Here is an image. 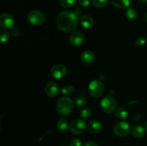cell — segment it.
I'll use <instances>...</instances> for the list:
<instances>
[{
  "instance_id": "cell-1",
  "label": "cell",
  "mask_w": 147,
  "mask_h": 146,
  "mask_svg": "<svg viewBox=\"0 0 147 146\" xmlns=\"http://www.w3.org/2000/svg\"><path fill=\"white\" fill-rule=\"evenodd\" d=\"M56 22L57 27L61 31L69 32L76 28L78 24V19L75 11H64L57 16Z\"/></svg>"
},
{
  "instance_id": "cell-2",
  "label": "cell",
  "mask_w": 147,
  "mask_h": 146,
  "mask_svg": "<svg viewBox=\"0 0 147 146\" xmlns=\"http://www.w3.org/2000/svg\"><path fill=\"white\" fill-rule=\"evenodd\" d=\"M74 108V103L69 97H62L57 103V113L63 116L70 115Z\"/></svg>"
},
{
  "instance_id": "cell-3",
  "label": "cell",
  "mask_w": 147,
  "mask_h": 146,
  "mask_svg": "<svg viewBox=\"0 0 147 146\" xmlns=\"http://www.w3.org/2000/svg\"><path fill=\"white\" fill-rule=\"evenodd\" d=\"M101 108L104 113L111 114L115 111L116 107V102L112 96H106L101 101Z\"/></svg>"
},
{
  "instance_id": "cell-4",
  "label": "cell",
  "mask_w": 147,
  "mask_h": 146,
  "mask_svg": "<svg viewBox=\"0 0 147 146\" xmlns=\"http://www.w3.org/2000/svg\"><path fill=\"white\" fill-rule=\"evenodd\" d=\"M27 19L33 25L39 26L45 22V17L42 11L38 10H32L28 14Z\"/></svg>"
},
{
  "instance_id": "cell-5",
  "label": "cell",
  "mask_w": 147,
  "mask_h": 146,
  "mask_svg": "<svg viewBox=\"0 0 147 146\" xmlns=\"http://www.w3.org/2000/svg\"><path fill=\"white\" fill-rule=\"evenodd\" d=\"M90 94L94 97H98L104 92V85L100 80H93L90 83L88 87Z\"/></svg>"
},
{
  "instance_id": "cell-6",
  "label": "cell",
  "mask_w": 147,
  "mask_h": 146,
  "mask_svg": "<svg viewBox=\"0 0 147 146\" xmlns=\"http://www.w3.org/2000/svg\"><path fill=\"white\" fill-rule=\"evenodd\" d=\"M130 131V125L126 122H120V123H117L113 128L114 134L119 137H126V135H129Z\"/></svg>"
},
{
  "instance_id": "cell-7",
  "label": "cell",
  "mask_w": 147,
  "mask_h": 146,
  "mask_svg": "<svg viewBox=\"0 0 147 146\" xmlns=\"http://www.w3.org/2000/svg\"><path fill=\"white\" fill-rule=\"evenodd\" d=\"M70 131L75 135L83 134L86 130V122L81 119H77L72 122L70 126Z\"/></svg>"
},
{
  "instance_id": "cell-8",
  "label": "cell",
  "mask_w": 147,
  "mask_h": 146,
  "mask_svg": "<svg viewBox=\"0 0 147 146\" xmlns=\"http://www.w3.org/2000/svg\"><path fill=\"white\" fill-rule=\"evenodd\" d=\"M14 24V18L9 13H2L0 15V27L4 29H8L12 27Z\"/></svg>"
},
{
  "instance_id": "cell-9",
  "label": "cell",
  "mask_w": 147,
  "mask_h": 146,
  "mask_svg": "<svg viewBox=\"0 0 147 146\" xmlns=\"http://www.w3.org/2000/svg\"><path fill=\"white\" fill-rule=\"evenodd\" d=\"M51 75L56 79H61L67 74V68L63 64H55L50 70Z\"/></svg>"
},
{
  "instance_id": "cell-10",
  "label": "cell",
  "mask_w": 147,
  "mask_h": 146,
  "mask_svg": "<svg viewBox=\"0 0 147 146\" xmlns=\"http://www.w3.org/2000/svg\"><path fill=\"white\" fill-rule=\"evenodd\" d=\"M85 40V35L81 31H75L70 35L69 41L73 46H79L83 44Z\"/></svg>"
},
{
  "instance_id": "cell-11",
  "label": "cell",
  "mask_w": 147,
  "mask_h": 146,
  "mask_svg": "<svg viewBox=\"0 0 147 146\" xmlns=\"http://www.w3.org/2000/svg\"><path fill=\"white\" fill-rule=\"evenodd\" d=\"M46 94L50 97H55L58 93V86L55 82H49L45 87Z\"/></svg>"
},
{
  "instance_id": "cell-12",
  "label": "cell",
  "mask_w": 147,
  "mask_h": 146,
  "mask_svg": "<svg viewBox=\"0 0 147 146\" xmlns=\"http://www.w3.org/2000/svg\"><path fill=\"white\" fill-rule=\"evenodd\" d=\"M82 62L86 64H90L96 60V55L94 53L90 50H87L83 52L80 57Z\"/></svg>"
},
{
  "instance_id": "cell-13",
  "label": "cell",
  "mask_w": 147,
  "mask_h": 146,
  "mask_svg": "<svg viewBox=\"0 0 147 146\" xmlns=\"http://www.w3.org/2000/svg\"><path fill=\"white\" fill-rule=\"evenodd\" d=\"M88 129L89 132L92 134L96 135L100 132L102 129L101 124L100 122L97 121V120H90L88 124Z\"/></svg>"
},
{
  "instance_id": "cell-14",
  "label": "cell",
  "mask_w": 147,
  "mask_h": 146,
  "mask_svg": "<svg viewBox=\"0 0 147 146\" xmlns=\"http://www.w3.org/2000/svg\"><path fill=\"white\" fill-rule=\"evenodd\" d=\"M80 24L83 28L89 29L93 26V19L89 15H83L80 17Z\"/></svg>"
},
{
  "instance_id": "cell-15",
  "label": "cell",
  "mask_w": 147,
  "mask_h": 146,
  "mask_svg": "<svg viewBox=\"0 0 147 146\" xmlns=\"http://www.w3.org/2000/svg\"><path fill=\"white\" fill-rule=\"evenodd\" d=\"M112 4L116 8L126 9L130 6V0H111Z\"/></svg>"
},
{
  "instance_id": "cell-16",
  "label": "cell",
  "mask_w": 147,
  "mask_h": 146,
  "mask_svg": "<svg viewBox=\"0 0 147 146\" xmlns=\"http://www.w3.org/2000/svg\"><path fill=\"white\" fill-rule=\"evenodd\" d=\"M144 129L140 125H136L132 128L131 133L135 137H142L144 135Z\"/></svg>"
},
{
  "instance_id": "cell-17",
  "label": "cell",
  "mask_w": 147,
  "mask_h": 146,
  "mask_svg": "<svg viewBox=\"0 0 147 146\" xmlns=\"http://www.w3.org/2000/svg\"><path fill=\"white\" fill-rule=\"evenodd\" d=\"M57 127L60 131H66L69 127V123L66 119L60 118L57 121Z\"/></svg>"
},
{
  "instance_id": "cell-18",
  "label": "cell",
  "mask_w": 147,
  "mask_h": 146,
  "mask_svg": "<svg viewBox=\"0 0 147 146\" xmlns=\"http://www.w3.org/2000/svg\"><path fill=\"white\" fill-rule=\"evenodd\" d=\"M125 14H126V17L131 21H134L137 18V11L134 8H128Z\"/></svg>"
},
{
  "instance_id": "cell-19",
  "label": "cell",
  "mask_w": 147,
  "mask_h": 146,
  "mask_svg": "<svg viewBox=\"0 0 147 146\" xmlns=\"http://www.w3.org/2000/svg\"><path fill=\"white\" fill-rule=\"evenodd\" d=\"M87 103V98L84 94H79L76 98V104L77 107H83Z\"/></svg>"
},
{
  "instance_id": "cell-20",
  "label": "cell",
  "mask_w": 147,
  "mask_h": 146,
  "mask_svg": "<svg viewBox=\"0 0 147 146\" xmlns=\"http://www.w3.org/2000/svg\"><path fill=\"white\" fill-rule=\"evenodd\" d=\"M116 117L121 120H125L128 117V112L123 107H119L116 110Z\"/></svg>"
},
{
  "instance_id": "cell-21",
  "label": "cell",
  "mask_w": 147,
  "mask_h": 146,
  "mask_svg": "<svg viewBox=\"0 0 147 146\" xmlns=\"http://www.w3.org/2000/svg\"><path fill=\"white\" fill-rule=\"evenodd\" d=\"M111 0H92L93 5L97 8H104L107 7Z\"/></svg>"
},
{
  "instance_id": "cell-22",
  "label": "cell",
  "mask_w": 147,
  "mask_h": 146,
  "mask_svg": "<svg viewBox=\"0 0 147 146\" xmlns=\"http://www.w3.org/2000/svg\"><path fill=\"white\" fill-rule=\"evenodd\" d=\"M76 0H60V4L65 8H71L74 7Z\"/></svg>"
},
{
  "instance_id": "cell-23",
  "label": "cell",
  "mask_w": 147,
  "mask_h": 146,
  "mask_svg": "<svg viewBox=\"0 0 147 146\" xmlns=\"http://www.w3.org/2000/svg\"><path fill=\"white\" fill-rule=\"evenodd\" d=\"M91 110L90 108H88V107H85L80 111V116L83 119H88L91 116Z\"/></svg>"
},
{
  "instance_id": "cell-24",
  "label": "cell",
  "mask_w": 147,
  "mask_h": 146,
  "mask_svg": "<svg viewBox=\"0 0 147 146\" xmlns=\"http://www.w3.org/2000/svg\"><path fill=\"white\" fill-rule=\"evenodd\" d=\"M73 90H74V88L72 85H65L62 88V93L65 94V95H67V94H71Z\"/></svg>"
},
{
  "instance_id": "cell-25",
  "label": "cell",
  "mask_w": 147,
  "mask_h": 146,
  "mask_svg": "<svg viewBox=\"0 0 147 146\" xmlns=\"http://www.w3.org/2000/svg\"><path fill=\"white\" fill-rule=\"evenodd\" d=\"M0 35H1V43L6 42L9 39V34L6 31H1V33H0Z\"/></svg>"
},
{
  "instance_id": "cell-26",
  "label": "cell",
  "mask_w": 147,
  "mask_h": 146,
  "mask_svg": "<svg viewBox=\"0 0 147 146\" xmlns=\"http://www.w3.org/2000/svg\"><path fill=\"white\" fill-rule=\"evenodd\" d=\"M146 43V39L145 37H139L136 40V45L139 46V47H142V46L145 45Z\"/></svg>"
},
{
  "instance_id": "cell-27",
  "label": "cell",
  "mask_w": 147,
  "mask_h": 146,
  "mask_svg": "<svg viewBox=\"0 0 147 146\" xmlns=\"http://www.w3.org/2000/svg\"><path fill=\"white\" fill-rule=\"evenodd\" d=\"M70 146H82V142L78 138H73L70 141Z\"/></svg>"
},
{
  "instance_id": "cell-28",
  "label": "cell",
  "mask_w": 147,
  "mask_h": 146,
  "mask_svg": "<svg viewBox=\"0 0 147 146\" xmlns=\"http://www.w3.org/2000/svg\"><path fill=\"white\" fill-rule=\"evenodd\" d=\"M78 3L82 7H88L90 4V0H78Z\"/></svg>"
},
{
  "instance_id": "cell-29",
  "label": "cell",
  "mask_w": 147,
  "mask_h": 146,
  "mask_svg": "<svg viewBox=\"0 0 147 146\" xmlns=\"http://www.w3.org/2000/svg\"><path fill=\"white\" fill-rule=\"evenodd\" d=\"M11 34H12L14 37H17L20 34V30L17 27H14V28L11 29Z\"/></svg>"
},
{
  "instance_id": "cell-30",
  "label": "cell",
  "mask_w": 147,
  "mask_h": 146,
  "mask_svg": "<svg viewBox=\"0 0 147 146\" xmlns=\"http://www.w3.org/2000/svg\"><path fill=\"white\" fill-rule=\"evenodd\" d=\"M84 146H98L97 143H96L95 142L93 141H88L87 143H85Z\"/></svg>"
},
{
  "instance_id": "cell-31",
  "label": "cell",
  "mask_w": 147,
  "mask_h": 146,
  "mask_svg": "<svg viewBox=\"0 0 147 146\" xmlns=\"http://www.w3.org/2000/svg\"><path fill=\"white\" fill-rule=\"evenodd\" d=\"M75 13L78 16L79 14H80V13H81V9H76L75 10Z\"/></svg>"
},
{
  "instance_id": "cell-32",
  "label": "cell",
  "mask_w": 147,
  "mask_h": 146,
  "mask_svg": "<svg viewBox=\"0 0 147 146\" xmlns=\"http://www.w3.org/2000/svg\"><path fill=\"white\" fill-rule=\"evenodd\" d=\"M145 130L147 132V121L146 122V124H145Z\"/></svg>"
},
{
  "instance_id": "cell-33",
  "label": "cell",
  "mask_w": 147,
  "mask_h": 146,
  "mask_svg": "<svg viewBox=\"0 0 147 146\" xmlns=\"http://www.w3.org/2000/svg\"><path fill=\"white\" fill-rule=\"evenodd\" d=\"M140 1L143 3H147V0H140Z\"/></svg>"
},
{
  "instance_id": "cell-34",
  "label": "cell",
  "mask_w": 147,
  "mask_h": 146,
  "mask_svg": "<svg viewBox=\"0 0 147 146\" xmlns=\"http://www.w3.org/2000/svg\"><path fill=\"white\" fill-rule=\"evenodd\" d=\"M145 19H146V23H147V13L146 14V17H145Z\"/></svg>"
},
{
  "instance_id": "cell-35",
  "label": "cell",
  "mask_w": 147,
  "mask_h": 146,
  "mask_svg": "<svg viewBox=\"0 0 147 146\" xmlns=\"http://www.w3.org/2000/svg\"><path fill=\"white\" fill-rule=\"evenodd\" d=\"M63 146H65V145H63Z\"/></svg>"
}]
</instances>
